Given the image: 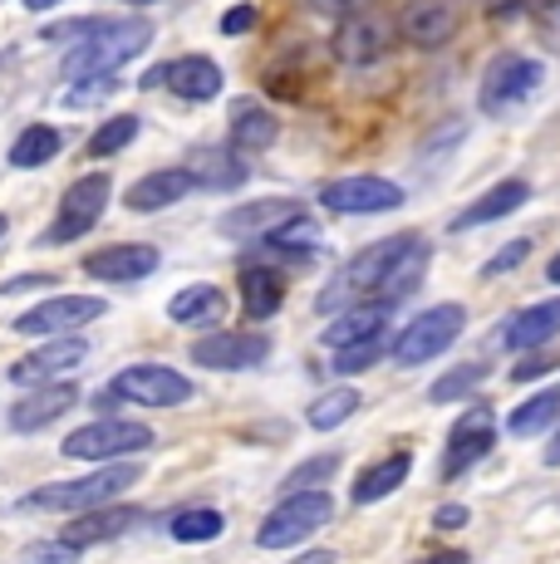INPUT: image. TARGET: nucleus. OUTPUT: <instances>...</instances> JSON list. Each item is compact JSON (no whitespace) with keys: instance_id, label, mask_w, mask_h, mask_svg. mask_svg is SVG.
Masks as SVG:
<instances>
[{"instance_id":"1","label":"nucleus","mask_w":560,"mask_h":564,"mask_svg":"<svg viewBox=\"0 0 560 564\" xmlns=\"http://www.w3.org/2000/svg\"><path fill=\"white\" fill-rule=\"evenodd\" d=\"M418 246L423 241H418L413 231H394V236H384V241L364 246V251L354 260H344V265L335 270V280L320 290L315 310L320 314H344V310L364 305V300H379L384 285H389V275L418 251Z\"/></svg>"},{"instance_id":"2","label":"nucleus","mask_w":560,"mask_h":564,"mask_svg":"<svg viewBox=\"0 0 560 564\" xmlns=\"http://www.w3.org/2000/svg\"><path fill=\"white\" fill-rule=\"evenodd\" d=\"M153 45V25L143 20H84V35L64 54V74L74 79H104L118 74V64Z\"/></svg>"},{"instance_id":"3","label":"nucleus","mask_w":560,"mask_h":564,"mask_svg":"<svg viewBox=\"0 0 560 564\" xmlns=\"http://www.w3.org/2000/svg\"><path fill=\"white\" fill-rule=\"evenodd\" d=\"M143 481V466L138 462H104L99 471L79 476V481H50L40 491H30L20 501V511H55V516H84L99 511V506H114L123 491Z\"/></svg>"},{"instance_id":"4","label":"nucleus","mask_w":560,"mask_h":564,"mask_svg":"<svg viewBox=\"0 0 560 564\" xmlns=\"http://www.w3.org/2000/svg\"><path fill=\"white\" fill-rule=\"evenodd\" d=\"M335 520V496L330 491H290L280 506H271V516L256 530V545L261 550H290L305 545L315 530H325Z\"/></svg>"},{"instance_id":"5","label":"nucleus","mask_w":560,"mask_h":564,"mask_svg":"<svg viewBox=\"0 0 560 564\" xmlns=\"http://www.w3.org/2000/svg\"><path fill=\"white\" fill-rule=\"evenodd\" d=\"M462 329H467V310L462 305H433V310L413 314V319L394 334V359L403 368L433 364L438 354H448L452 344L462 339Z\"/></svg>"},{"instance_id":"6","label":"nucleus","mask_w":560,"mask_h":564,"mask_svg":"<svg viewBox=\"0 0 560 564\" xmlns=\"http://www.w3.org/2000/svg\"><path fill=\"white\" fill-rule=\"evenodd\" d=\"M192 398V378H182L168 364H128L114 373L104 403H133V408H182Z\"/></svg>"},{"instance_id":"7","label":"nucleus","mask_w":560,"mask_h":564,"mask_svg":"<svg viewBox=\"0 0 560 564\" xmlns=\"http://www.w3.org/2000/svg\"><path fill=\"white\" fill-rule=\"evenodd\" d=\"M143 447H153V427L128 422V417H99V422H89V427H74L60 452L64 457H79V462H118Z\"/></svg>"},{"instance_id":"8","label":"nucleus","mask_w":560,"mask_h":564,"mask_svg":"<svg viewBox=\"0 0 560 564\" xmlns=\"http://www.w3.org/2000/svg\"><path fill=\"white\" fill-rule=\"evenodd\" d=\"M109 314V300L99 295H55L40 300L25 314H15V334H35V339H60V334H74L79 324H94Z\"/></svg>"},{"instance_id":"9","label":"nucleus","mask_w":560,"mask_h":564,"mask_svg":"<svg viewBox=\"0 0 560 564\" xmlns=\"http://www.w3.org/2000/svg\"><path fill=\"white\" fill-rule=\"evenodd\" d=\"M109 177L104 172H89V177H79L69 192H64V202H60V216H55V226L45 231V241L50 246H64V241H79V236H89L94 226H99V216H104V206H109Z\"/></svg>"},{"instance_id":"10","label":"nucleus","mask_w":560,"mask_h":564,"mask_svg":"<svg viewBox=\"0 0 560 564\" xmlns=\"http://www.w3.org/2000/svg\"><path fill=\"white\" fill-rule=\"evenodd\" d=\"M492 447H497V417H492V408L472 403L467 412H462L457 422H452L448 432V447H443V481H452V476L472 471L482 457H492Z\"/></svg>"},{"instance_id":"11","label":"nucleus","mask_w":560,"mask_h":564,"mask_svg":"<svg viewBox=\"0 0 560 564\" xmlns=\"http://www.w3.org/2000/svg\"><path fill=\"white\" fill-rule=\"evenodd\" d=\"M546 79V64L541 59H526V54H497V59L487 64V74H482V89L477 99L487 113H502V108L521 104L526 94H536Z\"/></svg>"},{"instance_id":"12","label":"nucleus","mask_w":560,"mask_h":564,"mask_svg":"<svg viewBox=\"0 0 560 564\" xmlns=\"http://www.w3.org/2000/svg\"><path fill=\"white\" fill-rule=\"evenodd\" d=\"M320 206L340 216H369V212H398L403 187L389 177H340L320 187Z\"/></svg>"},{"instance_id":"13","label":"nucleus","mask_w":560,"mask_h":564,"mask_svg":"<svg viewBox=\"0 0 560 564\" xmlns=\"http://www.w3.org/2000/svg\"><path fill=\"white\" fill-rule=\"evenodd\" d=\"M192 364L197 368H217V373H241V368H261L271 359V339L266 334H207L192 339Z\"/></svg>"},{"instance_id":"14","label":"nucleus","mask_w":560,"mask_h":564,"mask_svg":"<svg viewBox=\"0 0 560 564\" xmlns=\"http://www.w3.org/2000/svg\"><path fill=\"white\" fill-rule=\"evenodd\" d=\"M84 359H89V344L84 339H45L35 354L10 364V383L15 388H45V383H60L64 373H74Z\"/></svg>"},{"instance_id":"15","label":"nucleus","mask_w":560,"mask_h":564,"mask_svg":"<svg viewBox=\"0 0 560 564\" xmlns=\"http://www.w3.org/2000/svg\"><path fill=\"white\" fill-rule=\"evenodd\" d=\"M158 246H143V241H118V246H104L84 260L94 280H109V285H133V280H148L158 270Z\"/></svg>"},{"instance_id":"16","label":"nucleus","mask_w":560,"mask_h":564,"mask_svg":"<svg viewBox=\"0 0 560 564\" xmlns=\"http://www.w3.org/2000/svg\"><path fill=\"white\" fill-rule=\"evenodd\" d=\"M143 520H148V511H138V506L114 501V506H99V511L74 516V520H69V530H64L60 540H69L74 550H84V545H104V540L133 535V530L143 525Z\"/></svg>"},{"instance_id":"17","label":"nucleus","mask_w":560,"mask_h":564,"mask_svg":"<svg viewBox=\"0 0 560 564\" xmlns=\"http://www.w3.org/2000/svg\"><path fill=\"white\" fill-rule=\"evenodd\" d=\"M74 403H79V383H69V378L45 383V388H25V398L10 408V427L15 432H40V427H50V422H60Z\"/></svg>"},{"instance_id":"18","label":"nucleus","mask_w":560,"mask_h":564,"mask_svg":"<svg viewBox=\"0 0 560 564\" xmlns=\"http://www.w3.org/2000/svg\"><path fill=\"white\" fill-rule=\"evenodd\" d=\"M560 334V300H541V305H526L516 310L511 319L502 324V344L511 354H531L541 344H551Z\"/></svg>"},{"instance_id":"19","label":"nucleus","mask_w":560,"mask_h":564,"mask_svg":"<svg viewBox=\"0 0 560 564\" xmlns=\"http://www.w3.org/2000/svg\"><path fill=\"white\" fill-rule=\"evenodd\" d=\"M384 50H389V25H384V20H374V15H349L335 30V59L349 64V69L374 64Z\"/></svg>"},{"instance_id":"20","label":"nucleus","mask_w":560,"mask_h":564,"mask_svg":"<svg viewBox=\"0 0 560 564\" xmlns=\"http://www.w3.org/2000/svg\"><path fill=\"white\" fill-rule=\"evenodd\" d=\"M187 177H192V187L236 192L246 182V158L236 153V148H192L187 153Z\"/></svg>"},{"instance_id":"21","label":"nucleus","mask_w":560,"mask_h":564,"mask_svg":"<svg viewBox=\"0 0 560 564\" xmlns=\"http://www.w3.org/2000/svg\"><path fill=\"white\" fill-rule=\"evenodd\" d=\"M394 305H384V300H364V305L344 310L330 319V329L320 334V344L325 349H349V344H364V339H379L384 324H389Z\"/></svg>"},{"instance_id":"22","label":"nucleus","mask_w":560,"mask_h":564,"mask_svg":"<svg viewBox=\"0 0 560 564\" xmlns=\"http://www.w3.org/2000/svg\"><path fill=\"white\" fill-rule=\"evenodd\" d=\"M295 216H300V202L261 197V202H246V206H236V212H226L222 216V231L226 236H271L276 226L295 221Z\"/></svg>"},{"instance_id":"23","label":"nucleus","mask_w":560,"mask_h":564,"mask_svg":"<svg viewBox=\"0 0 560 564\" xmlns=\"http://www.w3.org/2000/svg\"><path fill=\"white\" fill-rule=\"evenodd\" d=\"M163 84L177 99H187V104H207V99H217L222 94V69L207 59V54H187V59H172L168 69H163Z\"/></svg>"},{"instance_id":"24","label":"nucleus","mask_w":560,"mask_h":564,"mask_svg":"<svg viewBox=\"0 0 560 564\" xmlns=\"http://www.w3.org/2000/svg\"><path fill=\"white\" fill-rule=\"evenodd\" d=\"M408 471H413V457L408 452H389V457L369 462L359 476H354V506H374V501H389L398 486L408 481Z\"/></svg>"},{"instance_id":"25","label":"nucleus","mask_w":560,"mask_h":564,"mask_svg":"<svg viewBox=\"0 0 560 564\" xmlns=\"http://www.w3.org/2000/svg\"><path fill=\"white\" fill-rule=\"evenodd\" d=\"M531 197V182L521 177H506L497 182L492 192H482L477 202L467 206V212H457V221H452V231H472V226H487V221H502V216H511L516 206Z\"/></svg>"},{"instance_id":"26","label":"nucleus","mask_w":560,"mask_h":564,"mask_svg":"<svg viewBox=\"0 0 560 564\" xmlns=\"http://www.w3.org/2000/svg\"><path fill=\"white\" fill-rule=\"evenodd\" d=\"M192 192V177L187 167H163V172H148V177H138L133 187H128V212H163V206L182 202Z\"/></svg>"},{"instance_id":"27","label":"nucleus","mask_w":560,"mask_h":564,"mask_svg":"<svg viewBox=\"0 0 560 564\" xmlns=\"http://www.w3.org/2000/svg\"><path fill=\"white\" fill-rule=\"evenodd\" d=\"M280 138V123L271 108L251 104V99H236L231 104V148L236 153H266Z\"/></svg>"},{"instance_id":"28","label":"nucleus","mask_w":560,"mask_h":564,"mask_svg":"<svg viewBox=\"0 0 560 564\" xmlns=\"http://www.w3.org/2000/svg\"><path fill=\"white\" fill-rule=\"evenodd\" d=\"M452 30H457V15H452L448 0H423V6H413L403 15V40L418 50H438L452 40Z\"/></svg>"},{"instance_id":"29","label":"nucleus","mask_w":560,"mask_h":564,"mask_svg":"<svg viewBox=\"0 0 560 564\" xmlns=\"http://www.w3.org/2000/svg\"><path fill=\"white\" fill-rule=\"evenodd\" d=\"M222 314H226V295L217 285H187V290H177V295L168 300V319L172 324H192V329L217 324Z\"/></svg>"},{"instance_id":"30","label":"nucleus","mask_w":560,"mask_h":564,"mask_svg":"<svg viewBox=\"0 0 560 564\" xmlns=\"http://www.w3.org/2000/svg\"><path fill=\"white\" fill-rule=\"evenodd\" d=\"M286 300V280L271 265H241V305L251 319H271Z\"/></svg>"},{"instance_id":"31","label":"nucleus","mask_w":560,"mask_h":564,"mask_svg":"<svg viewBox=\"0 0 560 564\" xmlns=\"http://www.w3.org/2000/svg\"><path fill=\"white\" fill-rule=\"evenodd\" d=\"M556 422H560V388H541V393H531L526 403L511 408L506 432H511V437H541Z\"/></svg>"},{"instance_id":"32","label":"nucleus","mask_w":560,"mask_h":564,"mask_svg":"<svg viewBox=\"0 0 560 564\" xmlns=\"http://www.w3.org/2000/svg\"><path fill=\"white\" fill-rule=\"evenodd\" d=\"M359 388H349V383H340V388H330V393H320L315 403H310V412H305V422L315 432H335V427H344V422L359 412Z\"/></svg>"},{"instance_id":"33","label":"nucleus","mask_w":560,"mask_h":564,"mask_svg":"<svg viewBox=\"0 0 560 564\" xmlns=\"http://www.w3.org/2000/svg\"><path fill=\"white\" fill-rule=\"evenodd\" d=\"M60 148H64L60 128L35 123V128H25V133L15 138V148H10V167H45V162L60 158Z\"/></svg>"},{"instance_id":"34","label":"nucleus","mask_w":560,"mask_h":564,"mask_svg":"<svg viewBox=\"0 0 560 564\" xmlns=\"http://www.w3.org/2000/svg\"><path fill=\"white\" fill-rule=\"evenodd\" d=\"M226 530V516L212 511V506H187V511L172 516L168 535L177 540V545H207V540H217Z\"/></svg>"},{"instance_id":"35","label":"nucleus","mask_w":560,"mask_h":564,"mask_svg":"<svg viewBox=\"0 0 560 564\" xmlns=\"http://www.w3.org/2000/svg\"><path fill=\"white\" fill-rule=\"evenodd\" d=\"M266 246H271V251H290V260H310V256H315V246H320V226L300 212L295 221L276 226V231L266 236Z\"/></svg>"},{"instance_id":"36","label":"nucleus","mask_w":560,"mask_h":564,"mask_svg":"<svg viewBox=\"0 0 560 564\" xmlns=\"http://www.w3.org/2000/svg\"><path fill=\"white\" fill-rule=\"evenodd\" d=\"M482 378H487V364H457V368H448V373L438 378L433 388H428V403H462V398H472L482 388Z\"/></svg>"},{"instance_id":"37","label":"nucleus","mask_w":560,"mask_h":564,"mask_svg":"<svg viewBox=\"0 0 560 564\" xmlns=\"http://www.w3.org/2000/svg\"><path fill=\"white\" fill-rule=\"evenodd\" d=\"M384 354H394V334H379V339H364V344H349V349H335V373L340 378L364 373V368H374Z\"/></svg>"},{"instance_id":"38","label":"nucleus","mask_w":560,"mask_h":564,"mask_svg":"<svg viewBox=\"0 0 560 564\" xmlns=\"http://www.w3.org/2000/svg\"><path fill=\"white\" fill-rule=\"evenodd\" d=\"M133 138H138V118H133V113H118V118H109V123H104L99 133L89 138V158H114V153H123Z\"/></svg>"},{"instance_id":"39","label":"nucleus","mask_w":560,"mask_h":564,"mask_svg":"<svg viewBox=\"0 0 560 564\" xmlns=\"http://www.w3.org/2000/svg\"><path fill=\"white\" fill-rule=\"evenodd\" d=\"M340 471V452H330V457H310L305 466H295V471L286 476V496L290 491H330L325 481H335Z\"/></svg>"},{"instance_id":"40","label":"nucleus","mask_w":560,"mask_h":564,"mask_svg":"<svg viewBox=\"0 0 560 564\" xmlns=\"http://www.w3.org/2000/svg\"><path fill=\"white\" fill-rule=\"evenodd\" d=\"M114 89H118V74H104V79H74L69 89L60 94V104L64 108H94V104L109 99Z\"/></svg>"},{"instance_id":"41","label":"nucleus","mask_w":560,"mask_h":564,"mask_svg":"<svg viewBox=\"0 0 560 564\" xmlns=\"http://www.w3.org/2000/svg\"><path fill=\"white\" fill-rule=\"evenodd\" d=\"M20 564H79V550L69 540H35L20 550Z\"/></svg>"},{"instance_id":"42","label":"nucleus","mask_w":560,"mask_h":564,"mask_svg":"<svg viewBox=\"0 0 560 564\" xmlns=\"http://www.w3.org/2000/svg\"><path fill=\"white\" fill-rule=\"evenodd\" d=\"M526 256H531V241H526V236H521V241H506L502 251L492 256L487 265H482V275H506V270H516Z\"/></svg>"},{"instance_id":"43","label":"nucleus","mask_w":560,"mask_h":564,"mask_svg":"<svg viewBox=\"0 0 560 564\" xmlns=\"http://www.w3.org/2000/svg\"><path fill=\"white\" fill-rule=\"evenodd\" d=\"M246 30H256V6H231L222 15V35H246Z\"/></svg>"},{"instance_id":"44","label":"nucleus","mask_w":560,"mask_h":564,"mask_svg":"<svg viewBox=\"0 0 560 564\" xmlns=\"http://www.w3.org/2000/svg\"><path fill=\"white\" fill-rule=\"evenodd\" d=\"M551 368H556V359H551V354H531V359H521V364L511 368V378H516V383H531V378L551 373Z\"/></svg>"},{"instance_id":"45","label":"nucleus","mask_w":560,"mask_h":564,"mask_svg":"<svg viewBox=\"0 0 560 564\" xmlns=\"http://www.w3.org/2000/svg\"><path fill=\"white\" fill-rule=\"evenodd\" d=\"M467 520H472L467 506H457V501H452V506H438V511H433V530H443V535H448V530H462V525H467Z\"/></svg>"},{"instance_id":"46","label":"nucleus","mask_w":560,"mask_h":564,"mask_svg":"<svg viewBox=\"0 0 560 564\" xmlns=\"http://www.w3.org/2000/svg\"><path fill=\"white\" fill-rule=\"evenodd\" d=\"M364 0H310V10H320V15H335V20H349L359 15Z\"/></svg>"},{"instance_id":"47","label":"nucleus","mask_w":560,"mask_h":564,"mask_svg":"<svg viewBox=\"0 0 560 564\" xmlns=\"http://www.w3.org/2000/svg\"><path fill=\"white\" fill-rule=\"evenodd\" d=\"M55 285V275H15L0 285V295H15V290H50Z\"/></svg>"},{"instance_id":"48","label":"nucleus","mask_w":560,"mask_h":564,"mask_svg":"<svg viewBox=\"0 0 560 564\" xmlns=\"http://www.w3.org/2000/svg\"><path fill=\"white\" fill-rule=\"evenodd\" d=\"M526 10H531L541 25H560V0H526Z\"/></svg>"},{"instance_id":"49","label":"nucleus","mask_w":560,"mask_h":564,"mask_svg":"<svg viewBox=\"0 0 560 564\" xmlns=\"http://www.w3.org/2000/svg\"><path fill=\"white\" fill-rule=\"evenodd\" d=\"M418 564H472V560H467V550H438V555H428Z\"/></svg>"},{"instance_id":"50","label":"nucleus","mask_w":560,"mask_h":564,"mask_svg":"<svg viewBox=\"0 0 560 564\" xmlns=\"http://www.w3.org/2000/svg\"><path fill=\"white\" fill-rule=\"evenodd\" d=\"M290 564H335V550H305V555H295Z\"/></svg>"},{"instance_id":"51","label":"nucleus","mask_w":560,"mask_h":564,"mask_svg":"<svg viewBox=\"0 0 560 564\" xmlns=\"http://www.w3.org/2000/svg\"><path fill=\"white\" fill-rule=\"evenodd\" d=\"M546 466H560V427H556V437H551V447H546Z\"/></svg>"},{"instance_id":"52","label":"nucleus","mask_w":560,"mask_h":564,"mask_svg":"<svg viewBox=\"0 0 560 564\" xmlns=\"http://www.w3.org/2000/svg\"><path fill=\"white\" fill-rule=\"evenodd\" d=\"M60 0H25V10H55Z\"/></svg>"},{"instance_id":"53","label":"nucleus","mask_w":560,"mask_h":564,"mask_svg":"<svg viewBox=\"0 0 560 564\" xmlns=\"http://www.w3.org/2000/svg\"><path fill=\"white\" fill-rule=\"evenodd\" d=\"M546 275H551V285H560V256L551 260V265H546Z\"/></svg>"},{"instance_id":"54","label":"nucleus","mask_w":560,"mask_h":564,"mask_svg":"<svg viewBox=\"0 0 560 564\" xmlns=\"http://www.w3.org/2000/svg\"><path fill=\"white\" fill-rule=\"evenodd\" d=\"M516 0H492V15H502V10H511Z\"/></svg>"},{"instance_id":"55","label":"nucleus","mask_w":560,"mask_h":564,"mask_svg":"<svg viewBox=\"0 0 560 564\" xmlns=\"http://www.w3.org/2000/svg\"><path fill=\"white\" fill-rule=\"evenodd\" d=\"M6 236H10V221H6V216H0V241H6Z\"/></svg>"},{"instance_id":"56","label":"nucleus","mask_w":560,"mask_h":564,"mask_svg":"<svg viewBox=\"0 0 560 564\" xmlns=\"http://www.w3.org/2000/svg\"><path fill=\"white\" fill-rule=\"evenodd\" d=\"M128 6H148V0H128Z\"/></svg>"}]
</instances>
